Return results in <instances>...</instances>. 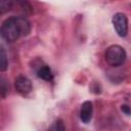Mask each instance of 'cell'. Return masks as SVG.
<instances>
[{"label":"cell","mask_w":131,"mask_h":131,"mask_svg":"<svg viewBox=\"0 0 131 131\" xmlns=\"http://www.w3.org/2000/svg\"><path fill=\"white\" fill-rule=\"evenodd\" d=\"M126 57H127V53L125 49L122 46L117 45V44L108 46L104 53L105 61L112 67L122 66L125 62Z\"/></svg>","instance_id":"2"},{"label":"cell","mask_w":131,"mask_h":131,"mask_svg":"<svg viewBox=\"0 0 131 131\" xmlns=\"http://www.w3.org/2000/svg\"><path fill=\"white\" fill-rule=\"evenodd\" d=\"M121 110H122V112H123L125 115H127V116L130 115V106H129L128 104H123V105L121 106Z\"/></svg>","instance_id":"11"},{"label":"cell","mask_w":131,"mask_h":131,"mask_svg":"<svg viewBox=\"0 0 131 131\" xmlns=\"http://www.w3.org/2000/svg\"><path fill=\"white\" fill-rule=\"evenodd\" d=\"M8 92V86L6 84V82L2 79H0V95L1 96H5Z\"/></svg>","instance_id":"10"},{"label":"cell","mask_w":131,"mask_h":131,"mask_svg":"<svg viewBox=\"0 0 131 131\" xmlns=\"http://www.w3.org/2000/svg\"><path fill=\"white\" fill-rule=\"evenodd\" d=\"M13 3L12 1L9 0H0V15L6 13L7 11H9L12 7Z\"/></svg>","instance_id":"9"},{"label":"cell","mask_w":131,"mask_h":131,"mask_svg":"<svg viewBox=\"0 0 131 131\" xmlns=\"http://www.w3.org/2000/svg\"><path fill=\"white\" fill-rule=\"evenodd\" d=\"M8 68V58L5 49L0 45V72L6 71Z\"/></svg>","instance_id":"7"},{"label":"cell","mask_w":131,"mask_h":131,"mask_svg":"<svg viewBox=\"0 0 131 131\" xmlns=\"http://www.w3.org/2000/svg\"><path fill=\"white\" fill-rule=\"evenodd\" d=\"M14 88L20 95H28L33 90V84L31 80L26 76H17L14 80Z\"/></svg>","instance_id":"4"},{"label":"cell","mask_w":131,"mask_h":131,"mask_svg":"<svg viewBox=\"0 0 131 131\" xmlns=\"http://www.w3.org/2000/svg\"><path fill=\"white\" fill-rule=\"evenodd\" d=\"M112 23L118 36H120L121 38L127 36L129 26H128V17L125 13L123 12L115 13L112 17Z\"/></svg>","instance_id":"3"},{"label":"cell","mask_w":131,"mask_h":131,"mask_svg":"<svg viewBox=\"0 0 131 131\" xmlns=\"http://www.w3.org/2000/svg\"><path fill=\"white\" fill-rule=\"evenodd\" d=\"M47 131H66L63 121L61 119H56L48 127V130Z\"/></svg>","instance_id":"8"},{"label":"cell","mask_w":131,"mask_h":131,"mask_svg":"<svg viewBox=\"0 0 131 131\" xmlns=\"http://www.w3.org/2000/svg\"><path fill=\"white\" fill-rule=\"evenodd\" d=\"M31 32V23L25 16H10L6 18L0 28L3 39L8 42H15L20 37L28 36Z\"/></svg>","instance_id":"1"},{"label":"cell","mask_w":131,"mask_h":131,"mask_svg":"<svg viewBox=\"0 0 131 131\" xmlns=\"http://www.w3.org/2000/svg\"><path fill=\"white\" fill-rule=\"evenodd\" d=\"M37 76L44 80V81H47V82H50L52 81L53 79V73L51 71V69L48 67V66H42L38 69L37 71Z\"/></svg>","instance_id":"6"},{"label":"cell","mask_w":131,"mask_h":131,"mask_svg":"<svg viewBox=\"0 0 131 131\" xmlns=\"http://www.w3.org/2000/svg\"><path fill=\"white\" fill-rule=\"evenodd\" d=\"M93 116V105L92 102L89 100H86L82 103L80 108V119L83 123L88 124Z\"/></svg>","instance_id":"5"}]
</instances>
